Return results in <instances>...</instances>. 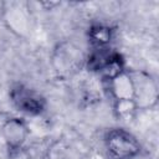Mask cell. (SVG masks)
I'll use <instances>...</instances> for the list:
<instances>
[{"label": "cell", "mask_w": 159, "mask_h": 159, "mask_svg": "<svg viewBox=\"0 0 159 159\" xmlns=\"http://www.w3.org/2000/svg\"><path fill=\"white\" fill-rule=\"evenodd\" d=\"M86 62V57L81 47L72 42L65 41L58 43L52 53V66L61 76H71L78 72Z\"/></svg>", "instance_id": "1"}, {"label": "cell", "mask_w": 159, "mask_h": 159, "mask_svg": "<svg viewBox=\"0 0 159 159\" xmlns=\"http://www.w3.org/2000/svg\"><path fill=\"white\" fill-rule=\"evenodd\" d=\"M106 147L111 157L116 159L133 158L140 150L137 138L124 129L109 130L106 135Z\"/></svg>", "instance_id": "2"}, {"label": "cell", "mask_w": 159, "mask_h": 159, "mask_svg": "<svg viewBox=\"0 0 159 159\" xmlns=\"http://www.w3.org/2000/svg\"><path fill=\"white\" fill-rule=\"evenodd\" d=\"M134 87L133 101L137 108H150L157 103L158 99V87L153 77L145 72L129 73Z\"/></svg>", "instance_id": "3"}, {"label": "cell", "mask_w": 159, "mask_h": 159, "mask_svg": "<svg viewBox=\"0 0 159 159\" xmlns=\"http://www.w3.org/2000/svg\"><path fill=\"white\" fill-rule=\"evenodd\" d=\"M10 97L16 108L27 114H39L46 106L45 98L40 93L24 84H15L10 91Z\"/></svg>", "instance_id": "4"}, {"label": "cell", "mask_w": 159, "mask_h": 159, "mask_svg": "<svg viewBox=\"0 0 159 159\" xmlns=\"http://www.w3.org/2000/svg\"><path fill=\"white\" fill-rule=\"evenodd\" d=\"M29 129L20 118H10L1 127V134L9 148L22 147L26 140Z\"/></svg>", "instance_id": "5"}, {"label": "cell", "mask_w": 159, "mask_h": 159, "mask_svg": "<svg viewBox=\"0 0 159 159\" xmlns=\"http://www.w3.org/2000/svg\"><path fill=\"white\" fill-rule=\"evenodd\" d=\"M109 91L116 101L133 99L134 98V87L130 75L127 72H120L109 81Z\"/></svg>", "instance_id": "6"}, {"label": "cell", "mask_w": 159, "mask_h": 159, "mask_svg": "<svg viewBox=\"0 0 159 159\" xmlns=\"http://www.w3.org/2000/svg\"><path fill=\"white\" fill-rule=\"evenodd\" d=\"M89 39L98 47H103L107 43H109L112 39V30L103 25L92 26L89 30Z\"/></svg>", "instance_id": "7"}, {"label": "cell", "mask_w": 159, "mask_h": 159, "mask_svg": "<svg viewBox=\"0 0 159 159\" xmlns=\"http://www.w3.org/2000/svg\"><path fill=\"white\" fill-rule=\"evenodd\" d=\"M137 104L133 99H123V101H116L114 103V112L118 118L127 119L130 118L134 112L137 111Z\"/></svg>", "instance_id": "8"}, {"label": "cell", "mask_w": 159, "mask_h": 159, "mask_svg": "<svg viewBox=\"0 0 159 159\" xmlns=\"http://www.w3.org/2000/svg\"><path fill=\"white\" fill-rule=\"evenodd\" d=\"M43 159H68L67 158V147L63 140H55L45 153Z\"/></svg>", "instance_id": "9"}, {"label": "cell", "mask_w": 159, "mask_h": 159, "mask_svg": "<svg viewBox=\"0 0 159 159\" xmlns=\"http://www.w3.org/2000/svg\"><path fill=\"white\" fill-rule=\"evenodd\" d=\"M9 159H32V155L24 147L9 148Z\"/></svg>", "instance_id": "10"}, {"label": "cell", "mask_w": 159, "mask_h": 159, "mask_svg": "<svg viewBox=\"0 0 159 159\" xmlns=\"http://www.w3.org/2000/svg\"><path fill=\"white\" fill-rule=\"evenodd\" d=\"M58 4H60V2H57V1H53V2H42V5H43V6H48L50 10H51L53 6H57Z\"/></svg>", "instance_id": "11"}]
</instances>
